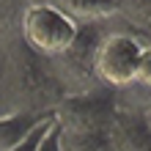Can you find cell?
<instances>
[{"label": "cell", "mask_w": 151, "mask_h": 151, "mask_svg": "<svg viewBox=\"0 0 151 151\" xmlns=\"http://www.w3.org/2000/svg\"><path fill=\"white\" fill-rule=\"evenodd\" d=\"M115 140L121 151H151V132L143 115L129 107H118L115 118Z\"/></svg>", "instance_id": "cell-6"}, {"label": "cell", "mask_w": 151, "mask_h": 151, "mask_svg": "<svg viewBox=\"0 0 151 151\" xmlns=\"http://www.w3.org/2000/svg\"><path fill=\"white\" fill-rule=\"evenodd\" d=\"M52 118H55V115H52ZM52 118H50V121H44V124H41V127H39L36 132H30V137L25 140V143H19V146H17L14 151H36V146H39V140H41V135H44V132H47V127L52 124Z\"/></svg>", "instance_id": "cell-10"}, {"label": "cell", "mask_w": 151, "mask_h": 151, "mask_svg": "<svg viewBox=\"0 0 151 151\" xmlns=\"http://www.w3.org/2000/svg\"><path fill=\"white\" fill-rule=\"evenodd\" d=\"M146 44L129 30H110L102 33L93 50V77L107 91H127L135 85L137 60Z\"/></svg>", "instance_id": "cell-2"}, {"label": "cell", "mask_w": 151, "mask_h": 151, "mask_svg": "<svg viewBox=\"0 0 151 151\" xmlns=\"http://www.w3.org/2000/svg\"><path fill=\"white\" fill-rule=\"evenodd\" d=\"M3 60H6V52L0 50V88H3Z\"/></svg>", "instance_id": "cell-12"}, {"label": "cell", "mask_w": 151, "mask_h": 151, "mask_svg": "<svg viewBox=\"0 0 151 151\" xmlns=\"http://www.w3.org/2000/svg\"><path fill=\"white\" fill-rule=\"evenodd\" d=\"M66 96L50 63L30 52L22 41L6 50L3 60V88H0V115L8 113H55Z\"/></svg>", "instance_id": "cell-1"}, {"label": "cell", "mask_w": 151, "mask_h": 151, "mask_svg": "<svg viewBox=\"0 0 151 151\" xmlns=\"http://www.w3.org/2000/svg\"><path fill=\"white\" fill-rule=\"evenodd\" d=\"M60 151H121V148L113 127V129H83V132L60 129Z\"/></svg>", "instance_id": "cell-7"}, {"label": "cell", "mask_w": 151, "mask_h": 151, "mask_svg": "<svg viewBox=\"0 0 151 151\" xmlns=\"http://www.w3.org/2000/svg\"><path fill=\"white\" fill-rule=\"evenodd\" d=\"M36 151H60V129H58L55 118H52V124L47 127V132L41 135V140H39Z\"/></svg>", "instance_id": "cell-9"}, {"label": "cell", "mask_w": 151, "mask_h": 151, "mask_svg": "<svg viewBox=\"0 0 151 151\" xmlns=\"http://www.w3.org/2000/svg\"><path fill=\"white\" fill-rule=\"evenodd\" d=\"M77 30H80L77 25H72L58 11H52L41 3L25 6V11L19 17V41L44 60L63 55L74 44Z\"/></svg>", "instance_id": "cell-3"}, {"label": "cell", "mask_w": 151, "mask_h": 151, "mask_svg": "<svg viewBox=\"0 0 151 151\" xmlns=\"http://www.w3.org/2000/svg\"><path fill=\"white\" fill-rule=\"evenodd\" d=\"M39 3L58 11L63 19H69L77 28L102 25L118 17V0H39Z\"/></svg>", "instance_id": "cell-4"}, {"label": "cell", "mask_w": 151, "mask_h": 151, "mask_svg": "<svg viewBox=\"0 0 151 151\" xmlns=\"http://www.w3.org/2000/svg\"><path fill=\"white\" fill-rule=\"evenodd\" d=\"M137 91H151V44H146L137 60V72H135V85Z\"/></svg>", "instance_id": "cell-8"}, {"label": "cell", "mask_w": 151, "mask_h": 151, "mask_svg": "<svg viewBox=\"0 0 151 151\" xmlns=\"http://www.w3.org/2000/svg\"><path fill=\"white\" fill-rule=\"evenodd\" d=\"M143 115V121H146V127H148V132H151V113H140Z\"/></svg>", "instance_id": "cell-13"}, {"label": "cell", "mask_w": 151, "mask_h": 151, "mask_svg": "<svg viewBox=\"0 0 151 151\" xmlns=\"http://www.w3.org/2000/svg\"><path fill=\"white\" fill-rule=\"evenodd\" d=\"M55 113H8L0 115V151H14Z\"/></svg>", "instance_id": "cell-5"}, {"label": "cell", "mask_w": 151, "mask_h": 151, "mask_svg": "<svg viewBox=\"0 0 151 151\" xmlns=\"http://www.w3.org/2000/svg\"><path fill=\"white\" fill-rule=\"evenodd\" d=\"M17 6H19V0H0V30H3V25L14 17Z\"/></svg>", "instance_id": "cell-11"}]
</instances>
